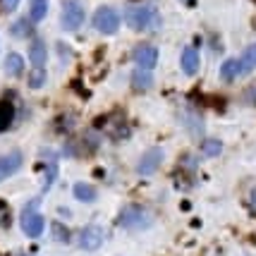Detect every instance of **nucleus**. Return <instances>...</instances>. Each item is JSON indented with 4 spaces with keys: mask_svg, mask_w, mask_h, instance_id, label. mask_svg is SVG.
Segmentation results:
<instances>
[{
    "mask_svg": "<svg viewBox=\"0 0 256 256\" xmlns=\"http://www.w3.org/2000/svg\"><path fill=\"white\" fill-rule=\"evenodd\" d=\"M124 22L134 32H156L160 26V17H158V10L154 5L142 2V5H130L124 10Z\"/></svg>",
    "mask_w": 256,
    "mask_h": 256,
    "instance_id": "1",
    "label": "nucleus"
},
{
    "mask_svg": "<svg viewBox=\"0 0 256 256\" xmlns=\"http://www.w3.org/2000/svg\"><path fill=\"white\" fill-rule=\"evenodd\" d=\"M22 232L26 237H38L46 228V218L38 213V201H32L26 208L22 211Z\"/></svg>",
    "mask_w": 256,
    "mask_h": 256,
    "instance_id": "2",
    "label": "nucleus"
},
{
    "mask_svg": "<svg viewBox=\"0 0 256 256\" xmlns=\"http://www.w3.org/2000/svg\"><path fill=\"white\" fill-rule=\"evenodd\" d=\"M120 225L127 230H144L151 225V213L144 211L142 206H124L120 213Z\"/></svg>",
    "mask_w": 256,
    "mask_h": 256,
    "instance_id": "3",
    "label": "nucleus"
},
{
    "mask_svg": "<svg viewBox=\"0 0 256 256\" xmlns=\"http://www.w3.org/2000/svg\"><path fill=\"white\" fill-rule=\"evenodd\" d=\"M94 26L100 34H115L120 29V14H118V10H112V8H98L96 14H94Z\"/></svg>",
    "mask_w": 256,
    "mask_h": 256,
    "instance_id": "4",
    "label": "nucleus"
},
{
    "mask_svg": "<svg viewBox=\"0 0 256 256\" xmlns=\"http://www.w3.org/2000/svg\"><path fill=\"white\" fill-rule=\"evenodd\" d=\"M103 240H106V232H103L100 225H86L82 230V234H79V246L84 252H96L103 244Z\"/></svg>",
    "mask_w": 256,
    "mask_h": 256,
    "instance_id": "5",
    "label": "nucleus"
},
{
    "mask_svg": "<svg viewBox=\"0 0 256 256\" xmlns=\"http://www.w3.org/2000/svg\"><path fill=\"white\" fill-rule=\"evenodd\" d=\"M84 22V8H82V2L77 0H70L65 5V10H62V26H65L67 32H74L79 29Z\"/></svg>",
    "mask_w": 256,
    "mask_h": 256,
    "instance_id": "6",
    "label": "nucleus"
},
{
    "mask_svg": "<svg viewBox=\"0 0 256 256\" xmlns=\"http://www.w3.org/2000/svg\"><path fill=\"white\" fill-rule=\"evenodd\" d=\"M132 58L142 70H151V67H156V62H158V48L151 44H139L134 48Z\"/></svg>",
    "mask_w": 256,
    "mask_h": 256,
    "instance_id": "7",
    "label": "nucleus"
},
{
    "mask_svg": "<svg viewBox=\"0 0 256 256\" xmlns=\"http://www.w3.org/2000/svg\"><path fill=\"white\" fill-rule=\"evenodd\" d=\"M163 163V151L160 148H148L144 156L139 158V166H136V172L139 175H154Z\"/></svg>",
    "mask_w": 256,
    "mask_h": 256,
    "instance_id": "8",
    "label": "nucleus"
},
{
    "mask_svg": "<svg viewBox=\"0 0 256 256\" xmlns=\"http://www.w3.org/2000/svg\"><path fill=\"white\" fill-rule=\"evenodd\" d=\"M20 166H22V154L20 151H10L8 156L0 158V182L5 178H10V175H14L20 170Z\"/></svg>",
    "mask_w": 256,
    "mask_h": 256,
    "instance_id": "9",
    "label": "nucleus"
},
{
    "mask_svg": "<svg viewBox=\"0 0 256 256\" xmlns=\"http://www.w3.org/2000/svg\"><path fill=\"white\" fill-rule=\"evenodd\" d=\"M182 70H184V74H196V70H199V50L194 48V46H187L184 50H182Z\"/></svg>",
    "mask_w": 256,
    "mask_h": 256,
    "instance_id": "10",
    "label": "nucleus"
},
{
    "mask_svg": "<svg viewBox=\"0 0 256 256\" xmlns=\"http://www.w3.org/2000/svg\"><path fill=\"white\" fill-rule=\"evenodd\" d=\"M132 86L134 91H148L154 86V74H151V70H142V67H136L132 72Z\"/></svg>",
    "mask_w": 256,
    "mask_h": 256,
    "instance_id": "11",
    "label": "nucleus"
},
{
    "mask_svg": "<svg viewBox=\"0 0 256 256\" xmlns=\"http://www.w3.org/2000/svg\"><path fill=\"white\" fill-rule=\"evenodd\" d=\"M46 58H48V48L41 38H34L32 48H29V60L34 62V67H44L46 65Z\"/></svg>",
    "mask_w": 256,
    "mask_h": 256,
    "instance_id": "12",
    "label": "nucleus"
},
{
    "mask_svg": "<svg viewBox=\"0 0 256 256\" xmlns=\"http://www.w3.org/2000/svg\"><path fill=\"white\" fill-rule=\"evenodd\" d=\"M256 70V44L244 48V53L240 58V74H252Z\"/></svg>",
    "mask_w": 256,
    "mask_h": 256,
    "instance_id": "13",
    "label": "nucleus"
},
{
    "mask_svg": "<svg viewBox=\"0 0 256 256\" xmlns=\"http://www.w3.org/2000/svg\"><path fill=\"white\" fill-rule=\"evenodd\" d=\"M5 70H8V74H12V77H20L24 72V58L17 56V53H10V56L5 58Z\"/></svg>",
    "mask_w": 256,
    "mask_h": 256,
    "instance_id": "14",
    "label": "nucleus"
},
{
    "mask_svg": "<svg viewBox=\"0 0 256 256\" xmlns=\"http://www.w3.org/2000/svg\"><path fill=\"white\" fill-rule=\"evenodd\" d=\"M14 120V106L8 100H0V132H5Z\"/></svg>",
    "mask_w": 256,
    "mask_h": 256,
    "instance_id": "15",
    "label": "nucleus"
},
{
    "mask_svg": "<svg viewBox=\"0 0 256 256\" xmlns=\"http://www.w3.org/2000/svg\"><path fill=\"white\" fill-rule=\"evenodd\" d=\"M240 74V60H225L223 65H220V79L223 82H232L234 77Z\"/></svg>",
    "mask_w": 256,
    "mask_h": 256,
    "instance_id": "16",
    "label": "nucleus"
},
{
    "mask_svg": "<svg viewBox=\"0 0 256 256\" xmlns=\"http://www.w3.org/2000/svg\"><path fill=\"white\" fill-rule=\"evenodd\" d=\"M46 79H48V74H46L44 67H32L29 70V86L32 89H41L46 84Z\"/></svg>",
    "mask_w": 256,
    "mask_h": 256,
    "instance_id": "17",
    "label": "nucleus"
},
{
    "mask_svg": "<svg viewBox=\"0 0 256 256\" xmlns=\"http://www.w3.org/2000/svg\"><path fill=\"white\" fill-rule=\"evenodd\" d=\"M74 196L79 201H94L96 199V190L91 184H86V182H77L74 184Z\"/></svg>",
    "mask_w": 256,
    "mask_h": 256,
    "instance_id": "18",
    "label": "nucleus"
},
{
    "mask_svg": "<svg viewBox=\"0 0 256 256\" xmlns=\"http://www.w3.org/2000/svg\"><path fill=\"white\" fill-rule=\"evenodd\" d=\"M46 12H48V0H34L29 17H32V22H41L46 17Z\"/></svg>",
    "mask_w": 256,
    "mask_h": 256,
    "instance_id": "19",
    "label": "nucleus"
},
{
    "mask_svg": "<svg viewBox=\"0 0 256 256\" xmlns=\"http://www.w3.org/2000/svg\"><path fill=\"white\" fill-rule=\"evenodd\" d=\"M223 151V144L218 142V139H206V142H201V154L204 156H218Z\"/></svg>",
    "mask_w": 256,
    "mask_h": 256,
    "instance_id": "20",
    "label": "nucleus"
},
{
    "mask_svg": "<svg viewBox=\"0 0 256 256\" xmlns=\"http://www.w3.org/2000/svg\"><path fill=\"white\" fill-rule=\"evenodd\" d=\"M12 36H17V38H26L29 34H32V26H29V20H20V22L12 24Z\"/></svg>",
    "mask_w": 256,
    "mask_h": 256,
    "instance_id": "21",
    "label": "nucleus"
},
{
    "mask_svg": "<svg viewBox=\"0 0 256 256\" xmlns=\"http://www.w3.org/2000/svg\"><path fill=\"white\" fill-rule=\"evenodd\" d=\"M50 228H53V234H56L58 242H62V244H67V242H70V230H65L60 223H53Z\"/></svg>",
    "mask_w": 256,
    "mask_h": 256,
    "instance_id": "22",
    "label": "nucleus"
},
{
    "mask_svg": "<svg viewBox=\"0 0 256 256\" xmlns=\"http://www.w3.org/2000/svg\"><path fill=\"white\" fill-rule=\"evenodd\" d=\"M0 225H2V228L10 225V208H8L2 201H0Z\"/></svg>",
    "mask_w": 256,
    "mask_h": 256,
    "instance_id": "23",
    "label": "nucleus"
},
{
    "mask_svg": "<svg viewBox=\"0 0 256 256\" xmlns=\"http://www.w3.org/2000/svg\"><path fill=\"white\" fill-rule=\"evenodd\" d=\"M244 100H246V103H252V106H256V84H254V86H249V89L244 91Z\"/></svg>",
    "mask_w": 256,
    "mask_h": 256,
    "instance_id": "24",
    "label": "nucleus"
},
{
    "mask_svg": "<svg viewBox=\"0 0 256 256\" xmlns=\"http://www.w3.org/2000/svg\"><path fill=\"white\" fill-rule=\"evenodd\" d=\"M17 8H20V0H2V10L14 12Z\"/></svg>",
    "mask_w": 256,
    "mask_h": 256,
    "instance_id": "25",
    "label": "nucleus"
},
{
    "mask_svg": "<svg viewBox=\"0 0 256 256\" xmlns=\"http://www.w3.org/2000/svg\"><path fill=\"white\" fill-rule=\"evenodd\" d=\"M249 206H252V211L256 213V190H252V194H249Z\"/></svg>",
    "mask_w": 256,
    "mask_h": 256,
    "instance_id": "26",
    "label": "nucleus"
}]
</instances>
